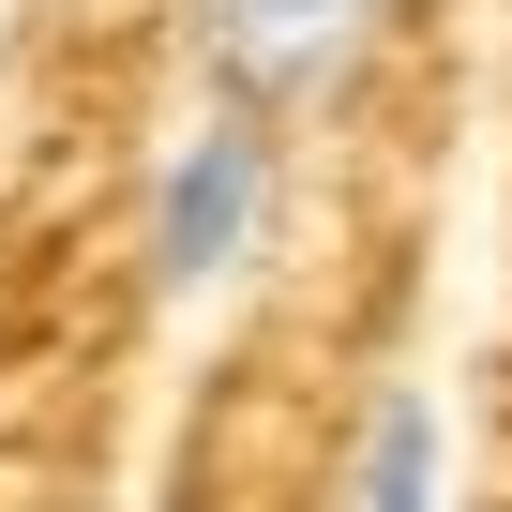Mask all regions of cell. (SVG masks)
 <instances>
[{"instance_id":"obj_1","label":"cell","mask_w":512,"mask_h":512,"mask_svg":"<svg viewBox=\"0 0 512 512\" xmlns=\"http://www.w3.org/2000/svg\"><path fill=\"white\" fill-rule=\"evenodd\" d=\"M272 211H287V151H272V106H196V136L151 166V287L166 302H211L272 256Z\"/></svg>"},{"instance_id":"obj_2","label":"cell","mask_w":512,"mask_h":512,"mask_svg":"<svg viewBox=\"0 0 512 512\" xmlns=\"http://www.w3.org/2000/svg\"><path fill=\"white\" fill-rule=\"evenodd\" d=\"M392 31V0H196V61L226 106H332Z\"/></svg>"},{"instance_id":"obj_3","label":"cell","mask_w":512,"mask_h":512,"mask_svg":"<svg viewBox=\"0 0 512 512\" xmlns=\"http://www.w3.org/2000/svg\"><path fill=\"white\" fill-rule=\"evenodd\" d=\"M347 512H452V422H437V392H377Z\"/></svg>"}]
</instances>
